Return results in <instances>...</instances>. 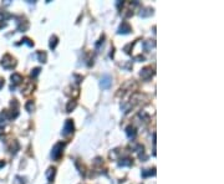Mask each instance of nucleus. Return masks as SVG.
<instances>
[{
  "label": "nucleus",
  "instance_id": "f257e3e1",
  "mask_svg": "<svg viewBox=\"0 0 224 184\" xmlns=\"http://www.w3.org/2000/svg\"><path fill=\"white\" fill-rule=\"evenodd\" d=\"M64 147H65V143H62V142H59V143H56L54 146V148L53 151H51V158L57 161V159H60V157L62 154V149H64Z\"/></svg>",
  "mask_w": 224,
  "mask_h": 184
},
{
  "label": "nucleus",
  "instance_id": "f03ea898",
  "mask_svg": "<svg viewBox=\"0 0 224 184\" xmlns=\"http://www.w3.org/2000/svg\"><path fill=\"white\" fill-rule=\"evenodd\" d=\"M15 65H16L15 59H14V57H11L10 55H5L3 59H1V66L4 67L5 70L13 69V67H15Z\"/></svg>",
  "mask_w": 224,
  "mask_h": 184
},
{
  "label": "nucleus",
  "instance_id": "7ed1b4c3",
  "mask_svg": "<svg viewBox=\"0 0 224 184\" xmlns=\"http://www.w3.org/2000/svg\"><path fill=\"white\" fill-rule=\"evenodd\" d=\"M74 132V121L72 119H67L65 124H64V129H62V134L64 136H69Z\"/></svg>",
  "mask_w": 224,
  "mask_h": 184
},
{
  "label": "nucleus",
  "instance_id": "20e7f679",
  "mask_svg": "<svg viewBox=\"0 0 224 184\" xmlns=\"http://www.w3.org/2000/svg\"><path fill=\"white\" fill-rule=\"evenodd\" d=\"M111 83H112V78L110 75H103L101 77V82H100V85L102 88H105V90H107V88H110L111 87Z\"/></svg>",
  "mask_w": 224,
  "mask_h": 184
},
{
  "label": "nucleus",
  "instance_id": "39448f33",
  "mask_svg": "<svg viewBox=\"0 0 224 184\" xmlns=\"http://www.w3.org/2000/svg\"><path fill=\"white\" fill-rule=\"evenodd\" d=\"M152 75H153L152 67H144V69L141 70V77L144 78V80H149Z\"/></svg>",
  "mask_w": 224,
  "mask_h": 184
},
{
  "label": "nucleus",
  "instance_id": "423d86ee",
  "mask_svg": "<svg viewBox=\"0 0 224 184\" xmlns=\"http://www.w3.org/2000/svg\"><path fill=\"white\" fill-rule=\"evenodd\" d=\"M131 30H132V29H131V26H129V24L124 21V23H122L121 26L118 28V34H128Z\"/></svg>",
  "mask_w": 224,
  "mask_h": 184
},
{
  "label": "nucleus",
  "instance_id": "0eeeda50",
  "mask_svg": "<svg viewBox=\"0 0 224 184\" xmlns=\"http://www.w3.org/2000/svg\"><path fill=\"white\" fill-rule=\"evenodd\" d=\"M126 134H127V137L129 139H133L134 137H136V134H137L136 128L132 127V126H128V127L126 128Z\"/></svg>",
  "mask_w": 224,
  "mask_h": 184
},
{
  "label": "nucleus",
  "instance_id": "6e6552de",
  "mask_svg": "<svg viewBox=\"0 0 224 184\" xmlns=\"http://www.w3.org/2000/svg\"><path fill=\"white\" fill-rule=\"evenodd\" d=\"M55 172H56L55 168H49L48 172H46V178H48L49 182H53L54 177H55Z\"/></svg>",
  "mask_w": 224,
  "mask_h": 184
},
{
  "label": "nucleus",
  "instance_id": "1a4fd4ad",
  "mask_svg": "<svg viewBox=\"0 0 224 184\" xmlns=\"http://www.w3.org/2000/svg\"><path fill=\"white\" fill-rule=\"evenodd\" d=\"M11 81L15 83V85H18V83H20L23 81V77H21L20 73H13L11 75Z\"/></svg>",
  "mask_w": 224,
  "mask_h": 184
},
{
  "label": "nucleus",
  "instance_id": "9d476101",
  "mask_svg": "<svg viewBox=\"0 0 224 184\" xmlns=\"http://www.w3.org/2000/svg\"><path fill=\"white\" fill-rule=\"evenodd\" d=\"M153 14V10L151 9V8H146V9H143V10H141V13H139V15L142 18H146V16H149V15H152Z\"/></svg>",
  "mask_w": 224,
  "mask_h": 184
},
{
  "label": "nucleus",
  "instance_id": "9b49d317",
  "mask_svg": "<svg viewBox=\"0 0 224 184\" xmlns=\"http://www.w3.org/2000/svg\"><path fill=\"white\" fill-rule=\"evenodd\" d=\"M57 43H59V39H57V36H51V39H50V49H55Z\"/></svg>",
  "mask_w": 224,
  "mask_h": 184
},
{
  "label": "nucleus",
  "instance_id": "f8f14e48",
  "mask_svg": "<svg viewBox=\"0 0 224 184\" xmlns=\"http://www.w3.org/2000/svg\"><path fill=\"white\" fill-rule=\"evenodd\" d=\"M38 59L40 62H46V54L45 52H38Z\"/></svg>",
  "mask_w": 224,
  "mask_h": 184
},
{
  "label": "nucleus",
  "instance_id": "ddd939ff",
  "mask_svg": "<svg viewBox=\"0 0 224 184\" xmlns=\"http://www.w3.org/2000/svg\"><path fill=\"white\" fill-rule=\"evenodd\" d=\"M76 107V101H70L69 102V104H67V107H66V109H67V112H71L72 109H74Z\"/></svg>",
  "mask_w": 224,
  "mask_h": 184
},
{
  "label": "nucleus",
  "instance_id": "4468645a",
  "mask_svg": "<svg viewBox=\"0 0 224 184\" xmlns=\"http://www.w3.org/2000/svg\"><path fill=\"white\" fill-rule=\"evenodd\" d=\"M132 164V161L129 158H126V159H122V162H119V166H131Z\"/></svg>",
  "mask_w": 224,
  "mask_h": 184
},
{
  "label": "nucleus",
  "instance_id": "2eb2a0df",
  "mask_svg": "<svg viewBox=\"0 0 224 184\" xmlns=\"http://www.w3.org/2000/svg\"><path fill=\"white\" fill-rule=\"evenodd\" d=\"M154 46V41H146V43H144V49L146 50H149L151 49V47H153Z\"/></svg>",
  "mask_w": 224,
  "mask_h": 184
},
{
  "label": "nucleus",
  "instance_id": "dca6fc26",
  "mask_svg": "<svg viewBox=\"0 0 224 184\" xmlns=\"http://www.w3.org/2000/svg\"><path fill=\"white\" fill-rule=\"evenodd\" d=\"M25 107H26V109H28L29 112H33V109H34V103H33V101H29Z\"/></svg>",
  "mask_w": 224,
  "mask_h": 184
},
{
  "label": "nucleus",
  "instance_id": "f3484780",
  "mask_svg": "<svg viewBox=\"0 0 224 184\" xmlns=\"http://www.w3.org/2000/svg\"><path fill=\"white\" fill-rule=\"evenodd\" d=\"M40 69H39V67H36V69H34L33 71H31V76H33V77H36V76H38L39 75V73H40Z\"/></svg>",
  "mask_w": 224,
  "mask_h": 184
},
{
  "label": "nucleus",
  "instance_id": "a211bd4d",
  "mask_svg": "<svg viewBox=\"0 0 224 184\" xmlns=\"http://www.w3.org/2000/svg\"><path fill=\"white\" fill-rule=\"evenodd\" d=\"M23 43H24V44H26V45H29V46H34V43H31L30 39H24V40H23Z\"/></svg>",
  "mask_w": 224,
  "mask_h": 184
},
{
  "label": "nucleus",
  "instance_id": "6ab92c4d",
  "mask_svg": "<svg viewBox=\"0 0 224 184\" xmlns=\"http://www.w3.org/2000/svg\"><path fill=\"white\" fill-rule=\"evenodd\" d=\"M4 86V78H0V88Z\"/></svg>",
  "mask_w": 224,
  "mask_h": 184
},
{
  "label": "nucleus",
  "instance_id": "aec40b11",
  "mask_svg": "<svg viewBox=\"0 0 224 184\" xmlns=\"http://www.w3.org/2000/svg\"><path fill=\"white\" fill-rule=\"evenodd\" d=\"M5 166V162H3V161H0V168L1 167H4Z\"/></svg>",
  "mask_w": 224,
  "mask_h": 184
}]
</instances>
